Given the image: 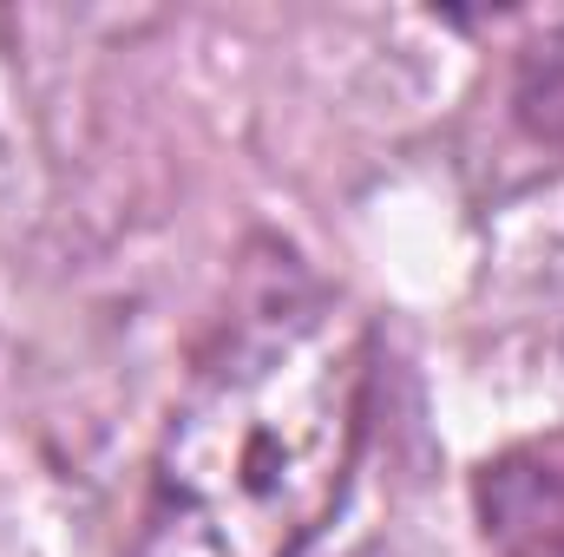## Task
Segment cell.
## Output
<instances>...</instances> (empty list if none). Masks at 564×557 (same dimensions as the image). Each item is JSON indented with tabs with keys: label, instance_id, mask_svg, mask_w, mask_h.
<instances>
[{
	"label": "cell",
	"instance_id": "cell-1",
	"mask_svg": "<svg viewBox=\"0 0 564 557\" xmlns=\"http://www.w3.org/2000/svg\"><path fill=\"white\" fill-rule=\"evenodd\" d=\"M368 433V328L308 276L257 288L191 368L132 557H302Z\"/></svg>",
	"mask_w": 564,
	"mask_h": 557
},
{
	"label": "cell",
	"instance_id": "cell-2",
	"mask_svg": "<svg viewBox=\"0 0 564 557\" xmlns=\"http://www.w3.org/2000/svg\"><path fill=\"white\" fill-rule=\"evenodd\" d=\"M473 505L499 557H564V433L486 459L473 479Z\"/></svg>",
	"mask_w": 564,
	"mask_h": 557
},
{
	"label": "cell",
	"instance_id": "cell-3",
	"mask_svg": "<svg viewBox=\"0 0 564 557\" xmlns=\"http://www.w3.org/2000/svg\"><path fill=\"white\" fill-rule=\"evenodd\" d=\"M512 119L525 139L564 151V26H545L539 40H525L512 66Z\"/></svg>",
	"mask_w": 564,
	"mask_h": 557
}]
</instances>
